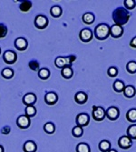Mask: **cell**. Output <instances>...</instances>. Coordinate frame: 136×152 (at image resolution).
Returning <instances> with one entry per match:
<instances>
[{
	"label": "cell",
	"mask_w": 136,
	"mask_h": 152,
	"mask_svg": "<svg viewBox=\"0 0 136 152\" xmlns=\"http://www.w3.org/2000/svg\"><path fill=\"white\" fill-rule=\"evenodd\" d=\"M130 18H131V14L124 7H120L113 12V20L114 24L121 26L125 25L129 21Z\"/></svg>",
	"instance_id": "1"
},
{
	"label": "cell",
	"mask_w": 136,
	"mask_h": 152,
	"mask_svg": "<svg viewBox=\"0 0 136 152\" xmlns=\"http://www.w3.org/2000/svg\"><path fill=\"white\" fill-rule=\"evenodd\" d=\"M110 36V26L107 24H99L94 29V37L98 40H104Z\"/></svg>",
	"instance_id": "2"
},
{
	"label": "cell",
	"mask_w": 136,
	"mask_h": 152,
	"mask_svg": "<svg viewBox=\"0 0 136 152\" xmlns=\"http://www.w3.org/2000/svg\"><path fill=\"white\" fill-rule=\"evenodd\" d=\"M92 116H93V118L94 120H96V121H103L104 119V118L106 117V115H105V110L102 107L93 106Z\"/></svg>",
	"instance_id": "3"
},
{
	"label": "cell",
	"mask_w": 136,
	"mask_h": 152,
	"mask_svg": "<svg viewBox=\"0 0 136 152\" xmlns=\"http://www.w3.org/2000/svg\"><path fill=\"white\" fill-rule=\"evenodd\" d=\"M75 122H76L78 127H81V128L85 127V126L88 125L89 122H90V117L86 113H80V114L77 115Z\"/></svg>",
	"instance_id": "4"
},
{
	"label": "cell",
	"mask_w": 136,
	"mask_h": 152,
	"mask_svg": "<svg viewBox=\"0 0 136 152\" xmlns=\"http://www.w3.org/2000/svg\"><path fill=\"white\" fill-rule=\"evenodd\" d=\"M35 26L38 29H45L48 26V19L44 15H38L35 19Z\"/></svg>",
	"instance_id": "5"
},
{
	"label": "cell",
	"mask_w": 136,
	"mask_h": 152,
	"mask_svg": "<svg viewBox=\"0 0 136 152\" xmlns=\"http://www.w3.org/2000/svg\"><path fill=\"white\" fill-rule=\"evenodd\" d=\"M30 124H31L30 118H28L25 115H21L17 119V125L18 126L19 129H25L27 128H29Z\"/></svg>",
	"instance_id": "6"
},
{
	"label": "cell",
	"mask_w": 136,
	"mask_h": 152,
	"mask_svg": "<svg viewBox=\"0 0 136 152\" xmlns=\"http://www.w3.org/2000/svg\"><path fill=\"white\" fill-rule=\"evenodd\" d=\"M105 115L107 117L108 119L110 120H116L119 116H120V111H119V108L116 107H108L107 110H105Z\"/></svg>",
	"instance_id": "7"
},
{
	"label": "cell",
	"mask_w": 136,
	"mask_h": 152,
	"mask_svg": "<svg viewBox=\"0 0 136 152\" xmlns=\"http://www.w3.org/2000/svg\"><path fill=\"white\" fill-rule=\"evenodd\" d=\"M17 54L12 51V50H7L4 53L3 55V60L7 63V64H14L17 62Z\"/></svg>",
	"instance_id": "8"
},
{
	"label": "cell",
	"mask_w": 136,
	"mask_h": 152,
	"mask_svg": "<svg viewBox=\"0 0 136 152\" xmlns=\"http://www.w3.org/2000/svg\"><path fill=\"white\" fill-rule=\"evenodd\" d=\"M132 141L128 136H122L118 140V146L122 149H128L132 147Z\"/></svg>",
	"instance_id": "9"
},
{
	"label": "cell",
	"mask_w": 136,
	"mask_h": 152,
	"mask_svg": "<svg viewBox=\"0 0 136 152\" xmlns=\"http://www.w3.org/2000/svg\"><path fill=\"white\" fill-rule=\"evenodd\" d=\"M79 37L83 42H90L93 37V33L89 28H84L81 30L79 34Z\"/></svg>",
	"instance_id": "10"
},
{
	"label": "cell",
	"mask_w": 136,
	"mask_h": 152,
	"mask_svg": "<svg viewBox=\"0 0 136 152\" xmlns=\"http://www.w3.org/2000/svg\"><path fill=\"white\" fill-rule=\"evenodd\" d=\"M124 34V28L122 26L118 25H113L110 26V36L114 38H119Z\"/></svg>",
	"instance_id": "11"
},
{
	"label": "cell",
	"mask_w": 136,
	"mask_h": 152,
	"mask_svg": "<svg viewBox=\"0 0 136 152\" xmlns=\"http://www.w3.org/2000/svg\"><path fill=\"white\" fill-rule=\"evenodd\" d=\"M36 100H37V98L34 93H27L24 96V98H23V103L26 107L34 105L36 102Z\"/></svg>",
	"instance_id": "12"
},
{
	"label": "cell",
	"mask_w": 136,
	"mask_h": 152,
	"mask_svg": "<svg viewBox=\"0 0 136 152\" xmlns=\"http://www.w3.org/2000/svg\"><path fill=\"white\" fill-rule=\"evenodd\" d=\"M15 46L16 48L19 51H24L28 47V42L24 37H18L15 40Z\"/></svg>",
	"instance_id": "13"
},
{
	"label": "cell",
	"mask_w": 136,
	"mask_h": 152,
	"mask_svg": "<svg viewBox=\"0 0 136 152\" xmlns=\"http://www.w3.org/2000/svg\"><path fill=\"white\" fill-rule=\"evenodd\" d=\"M58 101V96L54 92H48L45 96V102L47 105H54Z\"/></svg>",
	"instance_id": "14"
},
{
	"label": "cell",
	"mask_w": 136,
	"mask_h": 152,
	"mask_svg": "<svg viewBox=\"0 0 136 152\" xmlns=\"http://www.w3.org/2000/svg\"><path fill=\"white\" fill-rule=\"evenodd\" d=\"M54 65H56V67L58 68H64V66H70L71 63L68 59V58H64V57H58L56 58L54 60Z\"/></svg>",
	"instance_id": "15"
},
{
	"label": "cell",
	"mask_w": 136,
	"mask_h": 152,
	"mask_svg": "<svg viewBox=\"0 0 136 152\" xmlns=\"http://www.w3.org/2000/svg\"><path fill=\"white\" fill-rule=\"evenodd\" d=\"M88 100V96L84 91H79L75 95V101L77 104H85Z\"/></svg>",
	"instance_id": "16"
},
{
	"label": "cell",
	"mask_w": 136,
	"mask_h": 152,
	"mask_svg": "<svg viewBox=\"0 0 136 152\" xmlns=\"http://www.w3.org/2000/svg\"><path fill=\"white\" fill-rule=\"evenodd\" d=\"M23 150H24V152H36L37 145L35 144V141L28 140V141L25 142V144L23 146Z\"/></svg>",
	"instance_id": "17"
},
{
	"label": "cell",
	"mask_w": 136,
	"mask_h": 152,
	"mask_svg": "<svg viewBox=\"0 0 136 152\" xmlns=\"http://www.w3.org/2000/svg\"><path fill=\"white\" fill-rule=\"evenodd\" d=\"M61 75L65 79L71 78L74 76V71H73V68L71 67V66H64V68H62Z\"/></svg>",
	"instance_id": "18"
},
{
	"label": "cell",
	"mask_w": 136,
	"mask_h": 152,
	"mask_svg": "<svg viewBox=\"0 0 136 152\" xmlns=\"http://www.w3.org/2000/svg\"><path fill=\"white\" fill-rule=\"evenodd\" d=\"M113 88L114 89L115 92L117 93H121V92H124V89L125 88V85L124 83L121 81V80H116L114 82V85H113Z\"/></svg>",
	"instance_id": "19"
},
{
	"label": "cell",
	"mask_w": 136,
	"mask_h": 152,
	"mask_svg": "<svg viewBox=\"0 0 136 152\" xmlns=\"http://www.w3.org/2000/svg\"><path fill=\"white\" fill-rule=\"evenodd\" d=\"M124 94L126 98L128 99H131V98H133L136 94V90L135 88L132 87V86H126L124 89Z\"/></svg>",
	"instance_id": "20"
},
{
	"label": "cell",
	"mask_w": 136,
	"mask_h": 152,
	"mask_svg": "<svg viewBox=\"0 0 136 152\" xmlns=\"http://www.w3.org/2000/svg\"><path fill=\"white\" fill-rule=\"evenodd\" d=\"M38 77L43 79V80H46V79H48L49 77H50V70L46 67H44V68H40L38 70Z\"/></svg>",
	"instance_id": "21"
},
{
	"label": "cell",
	"mask_w": 136,
	"mask_h": 152,
	"mask_svg": "<svg viewBox=\"0 0 136 152\" xmlns=\"http://www.w3.org/2000/svg\"><path fill=\"white\" fill-rule=\"evenodd\" d=\"M62 13H63V10L59 6H54L50 9V14L54 18H60Z\"/></svg>",
	"instance_id": "22"
},
{
	"label": "cell",
	"mask_w": 136,
	"mask_h": 152,
	"mask_svg": "<svg viewBox=\"0 0 136 152\" xmlns=\"http://www.w3.org/2000/svg\"><path fill=\"white\" fill-rule=\"evenodd\" d=\"M83 21L85 24H87V25H90V24H93L95 20V17L93 14L92 13H85L84 14V16H83Z\"/></svg>",
	"instance_id": "23"
},
{
	"label": "cell",
	"mask_w": 136,
	"mask_h": 152,
	"mask_svg": "<svg viewBox=\"0 0 136 152\" xmlns=\"http://www.w3.org/2000/svg\"><path fill=\"white\" fill-rule=\"evenodd\" d=\"M25 116H27L28 118H32V117H35L36 115V108L34 105L32 106H27L25 107Z\"/></svg>",
	"instance_id": "24"
},
{
	"label": "cell",
	"mask_w": 136,
	"mask_h": 152,
	"mask_svg": "<svg viewBox=\"0 0 136 152\" xmlns=\"http://www.w3.org/2000/svg\"><path fill=\"white\" fill-rule=\"evenodd\" d=\"M99 149L102 152H108L111 149V143L108 140H102L99 143Z\"/></svg>",
	"instance_id": "25"
},
{
	"label": "cell",
	"mask_w": 136,
	"mask_h": 152,
	"mask_svg": "<svg viewBox=\"0 0 136 152\" xmlns=\"http://www.w3.org/2000/svg\"><path fill=\"white\" fill-rule=\"evenodd\" d=\"M76 152H91V148L88 144L81 142L76 146Z\"/></svg>",
	"instance_id": "26"
},
{
	"label": "cell",
	"mask_w": 136,
	"mask_h": 152,
	"mask_svg": "<svg viewBox=\"0 0 136 152\" xmlns=\"http://www.w3.org/2000/svg\"><path fill=\"white\" fill-rule=\"evenodd\" d=\"M126 119L130 122H136V108H132L126 113Z\"/></svg>",
	"instance_id": "27"
},
{
	"label": "cell",
	"mask_w": 136,
	"mask_h": 152,
	"mask_svg": "<svg viewBox=\"0 0 136 152\" xmlns=\"http://www.w3.org/2000/svg\"><path fill=\"white\" fill-rule=\"evenodd\" d=\"M1 75L4 78H7V79H10L14 77V70L12 68H9V67H7V68H4L1 72Z\"/></svg>",
	"instance_id": "28"
},
{
	"label": "cell",
	"mask_w": 136,
	"mask_h": 152,
	"mask_svg": "<svg viewBox=\"0 0 136 152\" xmlns=\"http://www.w3.org/2000/svg\"><path fill=\"white\" fill-rule=\"evenodd\" d=\"M127 136L131 140H136V125H131L127 129Z\"/></svg>",
	"instance_id": "29"
},
{
	"label": "cell",
	"mask_w": 136,
	"mask_h": 152,
	"mask_svg": "<svg viewBox=\"0 0 136 152\" xmlns=\"http://www.w3.org/2000/svg\"><path fill=\"white\" fill-rule=\"evenodd\" d=\"M44 130L47 133V134H53L54 131H56V127L52 123V122H47L45 124L44 126Z\"/></svg>",
	"instance_id": "30"
},
{
	"label": "cell",
	"mask_w": 136,
	"mask_h": 152,
	"mask_svg": "<svg viewBox=\"0 0 136 152\" xmlns=\"http://www.w3.org/2000/svg\"><path fill=\"white\" fill-rule=\"evenodd\" d=\"M32 7V3L30 1H24L20 4L19 8L22 12H28Z\"/></svg>",
	"instance_id": "31"
},
{
	"label": "cell",
	"mask_w": 136,
	"mask_h": 152,
	"mask_svg": "<svg viewBox=\"0 0 136 152\" xmlns=\"http://www.w3.org/2000/svg\"><path fill=\"white\" fill-rule=\"evenodd\" d=\"M126 70L130 74H134L136 73V62L135 61H130L126 65Z\"/></svg>",
	"instance_id": "32"
},
{
	"label": "cell",
	"mask_w": 136,
	"mask_h": 152,
	"mask_svg": "<svg viewBox=\"0 0 136 152\" xmlns=\"http://www.w3.org/2000/svg\"><path fill=\"white\" fill-rule=\"evenodd\" d=\"M72 134L74 137H80L83 136L84 134V130H83V128L81 127H78V126H75L73 129H72Z\"/></svg>",
	"instance_id": "33"
},
{
	"label": "cell",
	"mask_w": 136,
	"mask_h": 152,
	"mask_svg": "<svg viewBox=\"0 0 136 152\" xmlns=\"http://www.w3.org/2000/svg\"><path fill=\"white\" fill-rule=\"evenodd\" d=\"M124 7L127 10H132L135 7L136 2L134 0H124Z\"/></svg>",
	"instance_id": "34"
},
{
	"label": "cell",
	"mask_w": 136,
	"mask_h": 152,
	"mask_svg": "<svg viewBox=\"0 0 136 152\" xmlns=\"http://www.w3.org/2000/svg\"><path fill=\"white\" fill-rule=\"evenodd\" d=\"M107 74H108L109 77H116L117 74H118V69H117L116 67H114V66H112V67H110V68H108Z\"/></svg>",
	"instance_id": "35"
},
{
	"label": "cell",
	"mask_w": 136,
	"mask_h": 152,
	"mask_svg": "<svg viewBox=\"0 0 136 152\" xmlns=\"http://www.w3.org/2000/svg\"><path fill=\"white\" fill-rule=\"evenodd\" d=\"M7 27L4 24H0V38H4L7 34Z\"/></svg>",
	"instance_id": "36"
},
{
	"label": "cell",
	"mask_w": 136,
	"mask_h": 152,
	"mask_svg": "<svg viewBox=\"0 0 136 152\" xmlns=\"http://www.w3.org/2000/svg\"><path fill=\"white\" fill-rule=\"evenodd\" d=\"M29 67L33 71H38L39 70V63L36 60H32L28 63Z\"/></svg>",
	"instance_id": "37"
},
{
	"label": "cell",
	"mask_w": 136,
	"mask_h": 152,
	"mask_svg": "<svg viewBox=\"0 0 136 152\" xmlns=\"http://www.w3.org/2000/svg\"><path fill=\"white\" fill-rule=\"evenodd\" d=\"M11 131V129L9 126H5L1 129V133L4 134V135H8Z\"/></svg>",
	"instance_id": "38"
},
{
	"label": "cell",
	"mask_w": 136,
	"mask_h": 152,
	"mask_svg": "<svg viewBox=\"0 0 136 152\" xmlns=\"http://www.w3.org/2000/svg\"><path fill=\"white\" fill-rule=\"evenodd\" d=\"M130 46L133 48H136V37H133L132 40H131V42H130Z\"/></svg>",
	"instance_id": "39"
},
{
	"label": "cell",
	"mask_w": 136,
	"mask_h": 152,
	"mask_svg": "<svg viewBox=\"0 0 136 152\" xmlns=\"http://www.w3.org/2000/svg\"><path fill=\"white\" fill-rule=\"evenodd\" d=\"M67 58H68V59H69V61H70V63H71V64H72L73 62H75V59H76V57H75V56H74V55H71V56H68Z\"/></svg>",
	"instance_id": "40"
},
{
	"label": "cell",
	"mask_w": 136,
	"mask_h": 152,
	"mask_svg": "<svg viewBox=\"0 0 136 152\" xmlns=\"http://www.w3.org/2000/svg\"><path fill=\"white\" fill-rule=\"evenodd\" d=\"M0 152H4V148L1 145H0Z\"/></svg>",
	"instance_id": "41"
},
{
	"label": "cell",
	"mask_w": 136,
	"mask_h": 152,
	"mask_svg": "<svg viewBox=\"0 0 136 152\" xmlns=\"http://www.w3.org/2000/svg\"><path fill=\"white\" fill-rule=\"evenodd\" d=\"M108 152H117V151H116L115 149H110Z\"/></svg>",
	"instance_id": "42"
},
{
	"label": "cell",
	"mask_w": 136,
	"mask_h": 152,
	"mask_svg": "<svg viewBox=\"0 0 136 152\" xmlns=\"http://www.w3.org/2000/svg\"><path fill=\"white\" fill-rule=\"evenodd\" d=\"M0 54H1V48H0Z\"/></svg>",
	"instance_id": "43"
}]
</instances>
